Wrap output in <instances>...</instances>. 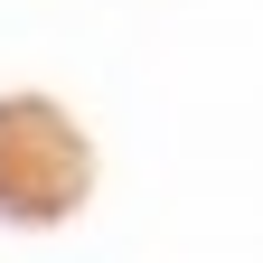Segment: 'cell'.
Instances as JSON below:
<instances>
[{
    "label": "cell",
    "instance_id": "obj_1",
    "mask_svg": "<svg viewBox=\"0 0 263 263\" xmlns=\"http://www.w3.org/2000/svg\"><path fill=\"white\" fill-rule=\"evenodd\" d=\"M94 197V141L47 94H0V216L10 226H66Z\"/></svg>",
    "mask_w": 263,
    "mask_h": 263
}]
</instances>
